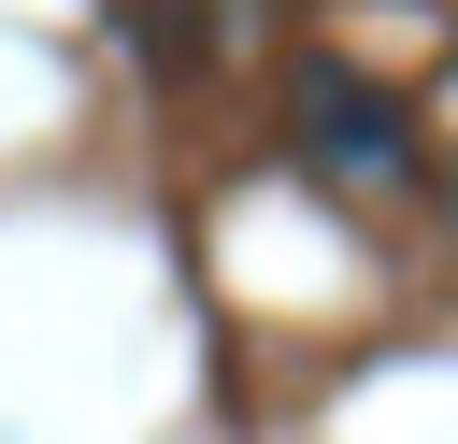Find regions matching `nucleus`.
Masks as SVG:
<instances>
[{
	"mask_svg": "<svg viewBox=\"0 0 458 444\" xmlns=\"http://www.w3.org/2000/svg\"><path fill=\"white\" fill-rule=\"evenodd\" d=\"M301 129H315V158H344V172H401L415 143H401V100H372L358 72H301Z\"/></svg>",
	"mask_w": 458,
	"mask_h": 444,
	"instance_id": "1",
	"label": "nucleus"
}]
</instances>
